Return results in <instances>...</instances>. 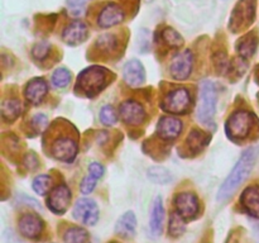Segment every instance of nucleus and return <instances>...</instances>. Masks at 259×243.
I'll use <instances>...</instances> for the list:
<instances>
[{
  "instance_id": "nucleus-13",
  "label": "nucleus",
  "mask_w": 259,
  "mask_h": 243,
  "mask_svg": "<svg viewBox=\"0 0 259 243\" xmlns=\"http://www.w3.org/2000/svg\"><path fill=\"white\" fill-rule=\"evenodd\" d=\"M51 153L58 161L72 162L77 154V143L68 137H61L52 143Z\"/></svg>"
},
{
  "instance_id": "nucleus-12",
  "label": "nucleus",
  "mask_w": 259,
  "mask_h": 243,
  "mask_svg": "<svg viewBox=\"0 0 259 243\" xmlns=\"http://www.w3.org/2000/svg\"><path fill=\"white\" fill-rule=\"evenodd\" d=\"M119 114L120 118L123 119L124 123L129 124V126H141L144 120H146V110L139 104L138 101L134 100H126L121 103L120 108H119Z\"/></svg>"
},
{
  "instance_id": "nucleus-10",
  "label": "nucleus",
  "mask_w": 259,
  "mask_h": 243,
  "mask_svg": "<svg viewBox=\"0 0 259 243\" xmlns=\"http://www.w3.org/2000/svg\"><path fill=\"white\" fill-rule=\"evenodd\" d=\"M71 199H72L71 190L68 189L67 185L61 184L50 192V196L47 197V207L55 214L62 215L70 208Z\"/></svg>"
},
{
  "instance_id": "nucleus-38",
  "label": "nucleus",
  "mask_w": 259,
  "mask_h": 243,
  "mask_svg": "<svg viewBox=\"0 0 259 243\" xmlns=\"http://www.w3.org/2000/svg\"><path fill=\"white\" fill-rule=\"evenodd\" d=\"M227 243H240V237L238 235L237 232H232L230 237L228 238Z\"/></svg>"
},
{
  "instance_id": "nucleus-35",
  "label": "nucleus",
  "mask_w": 259,
  "mask_h": 243,
  "mask_svg": "<svg viewBox=\"0 0 259 243\" xmlns=\"http://www.w3.org/2000/svg\"><path fill=\"white\" fill-rule=\"evenodd\" d=\"M96 184H98V179H95L94 176L91 175H88L86 177H83V180L81 181L80 185V190L83 195H89L94 191L95 189Z\"/></svg>"
},
{
  "instance_id": "nucleus-4",
  "label": "nucleus",
  "mask_w": 259,
  "mask_h": 243,
  "mask_svg": "<svg viewBox=\"0 0 259 243\" xmlns=\"http://www.w3.org/2000/svg\"><path fill=\"white\" fill-rule=\"evenodd\" d=\"M254 124V115L248 110H238L228 118L225 132L232 141H243L249 136Z\"/></svg>"
},
{
  "instance_id": "nucleus-25",
  "label": "nucleus",
  "mask_w": 259,
  "mask_h": 243,
  "mask_svg": "<svg viewBox=\"0 0 259 243\" xmlns=\"http://www.w3.org/2000/svg\"><path fill=\"white\" fill-rule=\"evenodd\" d=\"M88 230L81 227H70L63 233V242L65 243H88Z\"/></svg>"
},
{
  "instance_id": "nucleus-26",
  "label": "nucleus",
  "mask_w": 259,
  "mask_h": 243,
  "mask_svg": "<svg viewBox=\"0 0 259 243\" xmlns=\"http://www.w3.org/2000/svg\"><path fill=\"white\" fill-rule=\"evenodd\" d=\"M185 229H186V220L179 214V213L175 210L174 213L169 217V225L168 230L171 237H180L185 233Z\"/></svg>"
},
{
  "instance_id": "nucleus-2",
  "label": "nucleus",
  "mask_w": 259,
  "mask_h": 243,
  "mask_svg": "<svg viewBox=\"0 0 259 243\" xmlns=\"http://www.w3.org/2000/svg\"><path fill=\"white\" fill-rule=\"evenodd\" d=\"M108 70L101 66H91L81 71L76 83L75 91L88 98L98 95L108 84Z\"/></svg>"
},
{
  "instance_id": "nucleus-28",
  "label": "nucleus",
  "mask_w": 259,
  "mask_h": 243,
  "mask_svg": "<svg viewBox=\"0 0 259 243\" xmlns=\"http://www.w3.org/2000/svg\"><path fill=\"white\" fill-rule=\"evenodd\" d=\"M96 47L103 52H113L118 47V38L110 33L100 35L96 40Z\"/></svg>"
},
{
  "instance_id": "nucleus-20",
  "label": "nucleus",
  "mask_w": 259,
  "mask_h": 243,
  "mask_svg": "<svg viewBox=\"0 0 259 243\" xmlns=\"http://www.w3.org/2000/svg\"><path fill=\"white\" fill-rule=\"evenodd\" d=\"M137 232V217L133 212H125L115 224V233L121 238L131 239Z\"/></svg>"
},
{
  "instance_id": "nucleus-6",
  "label": "nucleus",
  "mask_w": 259,
  "mask_h": 243,
  "mask_svg": "<svg viewBox=\"0 0 259 243\" xmlns=\"http://www.w3.org/2000/svg\"><path fill=\"white\" fill-rule=\"evenodd\" d=\"M191 95H190L189 90L185 88H179L169 91L161 103L162 110L171 114L187 113L191 109Z\"/></svg>"
},
{
  "instance_id": "nucleus-37",
  "label": "nucleus",
  "mask_w": 259,
  "mask_h": 243,
  "mask_svg": "<svg viewBox=\"0 0 259 243\" xmlns=\"http://www.w3.org/2000/svg\"><path fill=\"white\" fill-rule=\"evenodd\" d=\"M90 0H67L68 7L72 8V9H81L83 10V7H85L86 3H89Z\"/></svg>"
},
{
  "instance_id": "nucleus-32",
  "label": "nucleus",
  "mask_w": 259,
  "mask_h": 243,
  "mask_svg": "<svg viewBox=\"0 0 259 243\" xmlns=\"http://www.w3.org/2000/svg\"><path fill=\"white\" fill-rule=\"evenodd\" d=\"M100 120L105 126H114L118 122V115H116L115 109L111 105H105L100 111Z\"/></svg>"
},
{
  "instance_id": "nucleus-3",
  "label": "nucleus",
  "mask_w": 259,
  "mask_h": 243,
  "mask_svg": "<svg viewBox=\"0 0 259 243\" xmlns=\"http://www.w3.org/2000/svg\"><path fill=\"white\" fill-rule=\"evenodd\" d=\"M218 91L214 83L209 80L202 81L200 85L199 108H197V119L206 127L214 126L215 113H217Z\"/></svg>"
},
{
  "instance_id": "nucleus-33",
  "label": "nucleus",
  "mask_w": 259,
  "mask_h": 243,
  "mask_svg": "<svg viewBox=\"0 0 259 243\" xmlns=\"http://www.w3.org/2000/svg\"><path fill=\"white\" fill-rule=\"evenodd\" d=\"M51 45L48 42H38L32 48V56L38 61H42L50 55Z\"/></svg>"
},
{
  "instance_id": "nucleus-40",
  "label": "nucleus",
  "mask_w": 259,
  "mask_h": 243,
  "mask_svg": "<svg viewBox=\"0 0 259 243\" xmlns=\"http://www.w3.org/2000/svg\"><path fill=\"white\" fill-rule=\"evenodd\" d=\"M110 243H119V242H110Z\"/></svg>"
},
{
  "instance_id": "nucleus-16",
  "label": "nucleus",
  "mask_w": 259,
  "mask_h": 243,
  "mask_svg": "<svg viewBox=\"0 0 259 243\" xmlns=\"http://www.w3.org/2000/svg\"><path fill=\"white\" fill-rule=\"evenodd\" d=\"M182 131V122L175 116H162L157 124V134L164 141L177 138Z\"/></svg>"
},
{
  "instance_id": "nucleus-36",
  "label": "nucleus",
  "mask_w": 259,
  "mask_h": 243,
  "mask_svg": "<svg viewBox=\"0 0 259 243\" xmlns=\"http://www.w3.org/2000/svg\"><path fill=\"white\" fill-rule=\"evenodd\" d=\"M89 175H91V176H94L95 179H100V177H103L104 175V167L101 166L100 164H98V162H93V164L89 166Z\"/></svg>"
},
{
  "instance_id": "nucleus-19",
  "label": "nucleus",
  "mask_w": 259,
  "mask_h": 243,
  "mask_svg": "<svg viewBox=\"0 0 259 243\" xmlns=\"http://www.w3.org/2000/svg\"><path fill=\"white\" fill-rule=\"evenodd\" d=\"M48 86L43 78L37 77L30 80L27 84L24 89V95L29 103L32 104H39L42 103V100L45 99V96L47 95Z\"/></svg>"
},
{
  "instance_id": "nucleus-1",
  "label": "nucleus",
  "mask_w": 259,
  "mask_h": 243,
  "mask_svg": "<svg viewBox=\"0 0 259 243\" xmlns=\"http://www.w3.org/2000/svg\"><path fill=\"white\" fill-rule=\"evenodd\" d=\"M258 152V147H250L247 151L243 152L240 158L235 164L234 169L232 170V172L228 175L225 181L219 187V191H218L217 196L218 201L224 202L228 199H230L232 195L238 190V187L248 179V176L252 172L253 167H254L255 161H257Z\"/></svg>"
},
{
  "instance_id": "nucleus-30",
  "label": "nucleus",
  "mask_w": 259,
  "mask_h": 243,
  "mask_svg": "<svg viewBox=\"0 0 259 243\" xmlns=\"http://www.w3.org/2000/svg\"><path fill=\"white\" fill-rule=\"evenodd\" d=\"M162 38H163L164 43H167L169 47L180 48L184 45V38H182V35L177 30H175L174 28H166V29H163Z\"/></svg>"
},
{
  "instance_id": "nucleus-27",
  "label": "nucleus",
  "mask_w": 259,
  "mask_h": 243,
  "mask_svg": "<svg viewBox=\"0 0 259 243\" xmlns=\"http://www.w3.org/2000/svg\"><path fill=\"white\" fill-rule=\"evenodd\" d=\"M148 179L156 184H167L172 180V175L164 167L153 166L148 169Z\"/></svg>"
},
{
  "instance_id": "nucleus-31",
  "label": "nucleus",
  "mask_w": 259,
  "mask_h": 243,
  "mask_svg": "<svg viewBox=\"0 0 259 243\" xmlns=\"http://www.w3.org/2000/svg\"><path fill=\"white\" fill-rule=\"evenodd\" d=\"M71 81V73L67 68L61 67L53 72L52 75V84L58 89H63L70 84Z\"/></svg>"
},
{
  "instance_id": "nucleus-18",
  "label": "nucleus",
  "mask_w": 259,
  "mask_h": 243,
  "mask_svg": "<svg viewBox=\"0 0 259 243\" xmlns=\"http://www.w3.org/2000/svg\"><path fill=\"white\" fill-rule=\"evenodd\" d=\"M123 77L128 85L136 86L142 85L146 80V72L144 67L138 60H131L124 65L123 68Z\"/></svg>"
},
{
  "instance_id": "nucleus-23",
  "label": "nucleus",
  "mask_w": 259,
  "mask_h": 243,
  "mask_svg": "<svg viewBox=\"0 0 259 243\" xmlns=\"http://www.w3.org/2000/svg\"><path fill=\"white\" fill-rule=\"evenodd\" d=\"M2 118L5 122H14L22 114V103L18 99H7L2 103Z\"/></svg>"
},
{
  "instance_id": "nucleus-7",
  "label": "nucleus",
  "mask_w": 259,
  "mask_h": 243,
  "mask_svg": "<svg viewBox=\"0 0 259 243\" xmlns=\"http://www.w3.org/2000/svg\"><path fill=\"white\" fill-rule=\"evenodd\" d=\"M175 210L185 220L195 219L200 214V201L195 192L184 191L175 196Z\"/></svg>"
},
{
  "instance_id": "nucleus-29",
  "label": "nucleus",
  "mask_w": 259,
  "mask_h": 243,
  "mask_svg": "<svg viewBox=\"0 0 259 243\" xmlns=\"http://www.w3.org/2000/svg\"><path fill=\"white\" fill-rule=\"evenodd\" d=\"M52 186V179L48 175H39L32 182V187L38 195H46Z\"/></svg>"
},
{
  "instance_id": "nucleus-11",
  "label": "nucleus",
  "mask_w": 259,
  "mask_h": 243,
  "mask_svg": "<svg viewBox=\"0 0 259 243\" xmlns=\"http://www.w3.org/2000/svg\"><path fill=\"white\" fill-rule=\"evenodd\" d=\"M194 65V53L190 50L182 51L172 60L169 65V72L175 80H186L192 72Z\"/></svg>"
},
{
  "instance_id": "nucleus-5",
  "label": "nucleus",
  "mask_w": 259,
  "mask_h": 243,
  "mask_svg": "<svg viewBox=\"0 0 259 243\" xmlns=\"http://www.w3.org/2000/svg\"><path fill=\"white\" fill-rule=\"evenodd\" d=\"M255 18V0H239L230 15L229 28L232 32H239L249 27Z\"/></svg>"
},
{
  "instance_id": "nucleus-14",
  "label": "nucleus",
  "mask_w": 259,
  "mask_h": 243,
  "mask_svg": "<svg viewBox=\"0 0 259 243\" xmlns=\"http://www.w3.org/2000/svg\"><path fill=\"white\" fill-rule=\"evenodd\" d=\"M124 18H125V14H124L123 8L115 3H109L99 13L98 24L101 28H111L123 22Z\"/></svg>"
},
{
  "instance_id": "nucleus-24",
  "label": "nucleus",
  "mask_w": 259,
  "mask_h": 243,
  "mask_svg": "<svg viewBox=\"0 0 259 243\" xmlns=\"http://www.w3.org/2000/svg\"><path fill=\"white\" fill-rule=\"evenodd\" d=\"M210 137L206 136L205 133H202L199 129H194L191 131V133L187 137V146H189L190 151L192 152H200L209 142Z\"/></svg>"
},
{
  "instance_id": "nucleus-8",
  "label": "nucleus",
  "mask_w": 259,
  "mask_h": 243,
  "mask_svg": "<svg viewBox=\"0 0 259 243\" xmlns=\"http://www.w3.org/2000/svg\"><path fill=\"white\" fill-rule=\"evenodd\" d=\"M43 228H45L43 220L35 213H23L19 217V220H18V229H19V233L23 237L27 238V239H39V237L42 235Z\"/></svg>"
},
{
  "instance_id": "nucleus-41",
  "label": "nucleus",
  "mask_w": 259,
  "mask_h": 243,
  "mask_svg": "<svg viewBox=\"0 0 259 243\" xmlns=\"http://www.w3.org/2000/svg\"><path fill=\"white\" fill-rule=\"evenodd\" d=\"M147 2H152V0H147Z\"/></svg>"
},
{
  "instance_id": "nucleus-34",
  "label": "nucleus",
  "mask_w": 259,
  "mask_h": 243,
  "mask_svg": "<svg viewBox=\"0 0 259 243\" xmlns=\"http://www.w3.org/2000/svg\"><path fill=\"white\" fill-rule=\"evenodd\" d=\"M30 124H32V128L35 133H42L47 128L48 119L45 114H37V115H34L32 118Z\"/></svg>"
},
{
  "instance_id": "nucleus-39",
  "label": "nucleus",
  "mask_w": 259,
  "mask_h": 243,
  "mask_svg": "<svg viewBox=\"0 0 259 243\" xmlns=\"http://www.w3.org/2000/svg\"><path fill=\"white\" fill-rule=\"evenodd\" d=\"M253 234H254L255 242L259 243V224L254 225V228H253Z\"/></svg>"
},
{
  "instance_id": "nucleus-17",
  "label": "nucleus",
  "mask_w": 259,
  "mask_h": 243,
  "mask_svg": "<svg viewBox=\"0 0 259 243\" xmlns=\"http://www.w3.org/2000/svg\"><path fill=\"white\" fill-rule=\"evenodd\" d=\"M243 210L250 217L259 219V185L248 186L240 195Z\"/></svg>"
},
{
  "instance_id": "nucleus-22",
  "label": "nucleus",
  "mask_w": 259,
  "mask_h": 243,
  "mask_svg": "<svg viewBox=\"0 0 259 243\" xmlns=\"http://www.w3.org/2000/svg\"><path fill=\"white\" fill-rule=\"evenodd\" d=\"M258 47V35L255 33L250 32L245 34L244 37L240 38L239 42L237 43V51L242 57L249 58L255 53Z\"/></svg>"
},
{
  "instance_id": "nucleus-9",
  "label": "nucleus",
  "mask_w": 259,
  "mask_h": 243,
  "mask_svg": "<svg viewBox=\"0 0 259 243\" xmlns=\"http://www.w3.org/2000/svg\"><path fill=\"white\" fill-rule=\"evenodd\" d=\"M72 215L77 222L82 223L85 225H95L100 217V210L98 204L91 199L77 200L72 210Z\"/></svg>"
},
{
  "instance_id": "nucleus-15",
  "label": "nucleus",
  "mask_w": 259,
  "mask_h": 243,
  "mask_svg": "<svg viewBox=\"0 0 259 243\" xmlns=\"http://www.w3.org/2000/svg\"><path fill=\"white\" fill-rule=\"evenodd\" d=\"M88 38V27L82 20L70 23L62 32V39L68 46H77Z\"/></svg>"
},
{
  "instance_id": "nucleus-21",
  "label": "nucleus",
  "mask_w": 259,
  "mask_h": 243,
  "mask_svg": "<svg viewBox=\"0 0 259 243\" xmlns=\"http://www.w3.org/2000/svg\"><path fill=\"white\" fill-rule=\"evenodd\" d=\"M163 218H164V207L161 196L154 199L151 210V218H149V228L153 235H159L163 229Z\"/></svg>"
}]
</instances>
